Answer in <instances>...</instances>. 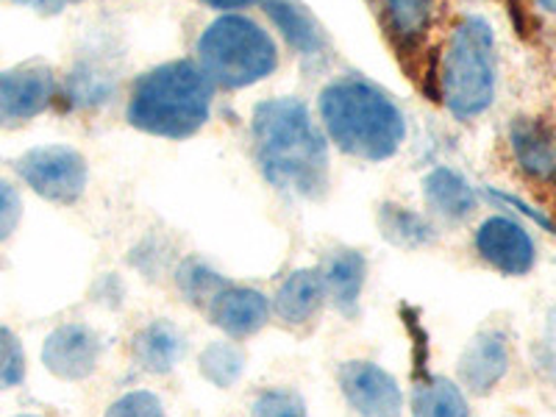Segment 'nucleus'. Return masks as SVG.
Segmentation results:
<instances>
[{"mask_svg": "<svg viewBox=\"0 0 556 417\" xmlns=\"http://www.w3.org/2000/svg\"><path fill=\"white\" fill-rule=\"evenodd\" d=\"M206 312L208 320L215 323L223 334H228L231 340H245V337H253L256 331L265 329L267 320H270L273 306L260 290L228 285L206 306Z\"/></svg>", "mask_w": 556, "mask_h": 417, "instance_id": "9b49d317", "label": "nucleus"}, {"mask_svg": "<svg viewBox=\"0 0 556 417\" xmlns=\"http://www.w3.org/2000/svg\"><path fill=\"white\" fill-rule=\"evenodd\" d=\"M323 301H326V287H323L320 270L301 267V270L290 273L285 285L278 287L273 312L287 326H306L309 320H315Z\"/></svg>", "mask_w": 556, "mask_h": 417, "instance_id": "2eb2a0df", "label": "nucleus"}, {"mask_svg": "<svg viewBox=\"0 0 556 417\" xmlns=\"http://www.w3.org/2000/svg\"><path fill=\"white\" fill-rule=\"evenodd\" d=\"M424 195L431 212L445 220H465L476 208L473 187L454 167H434L424 178Z\"/></svg>", "mask_w": 556, "mask_h": 417, "instance_id": "a211bd4d", "label": "nucleus"}, {"mask_svg": "<svg viewBox=\"0 0 556 417\" xmlns=\"http://www.w3.org/2000/svg\"><path fill=\"white\" fill-rule=\"evenodd\" d=\"M26 379V354L14 331L0 326V390H12Z\"/></svg>", "mask_w": 556, "mask_h": 417, "instance_id": "b1692460", "label": "nucleus"}, {"mask_svg": "<svg viewBox=\"0 0 556 417\" xmlns=\"http://www.w3.org/2000/svg\"><path fill=\"white\" fill-rule=\"evenodd\" d=\"M56 101V76L42 62L0 70V126L14 128L34 121Z\"/></svg>", "mask_w": 556, "mask_h": 417, "instance_id": "0eeeda50", "label": "nucleus"}, {"mask_svg": "<svg viewBox=\"0 0 556 417\" xmlns=\"http://www.w3.org/2000/svg\"><path fill=\"white\" fill-rule=\"evenodd\" d=\"M323 287H326V298H331V304L337 306L342 317L354 320L359 317V298L365 290L367 278V262L359 251H334L323 262Z\"/></svg>", "mask_w": 556, "mask_h": 417, "instance_id": "4468645a", "label": "nucleus"}, {"mask_svg": "<svg viewBox=\"0 0 556 417\" xmlns=\"http://www.w3.org/2000/svg\"><path fill=\"white\" fill-rule=\"evenodd\" d=\"M14 3H23V7L28 9H39V12L45 14H53V12H62L70 0H14Z\"/></svg>", "mask_w": 556, "mask_h": 417, "instance_id": "7c9ffc66", "label": "nucleus"}, {"mask_svg": "<svg viewBox=\"0 0 556 417\" xmlns=\"http://www.w3.org/2000/svg\"><path fill=\"white\" fill-rule=\"evenodd\" d=\"M412 417H470V406L451 379L420 376L412 392Z\"/></svg>", "mask_w": 556, "mask_h": 417, "instance_id": "aec40b11", "label": "nucleus"}, {"mask_svg": "<svg viewBox=\"0 0 556 417\" xmlns=\"http://www.w3.org/2000/svg\"><path fill=\"white\" fill-rule=\"evenodd\" d=\"M340 390L348 406L362 417H399L404 409V392L399 381L376 362L354 359L340 367Z\"/></svg>", "mask_w": 556, "mask_h": 417, "instance_id": "6e6552de", "label": "nucleus"}, {"mask_svg": "<svg viewBox=\"0 0 556 417\" xmlns=\"http://www.w3.org/2000/svg\"><path fill=\"white\" fill-rule=\"evenodd\" d=\"M134 365L153 376L170 374L184 356V334L170 320H153L134 334Z\"/></svg>", "mask_w": 556, "mask_h": 417, "instance_id": "dca6fc26", "label": "nucleus"}, {"mask_svg": "<svg viewBox=\"0 0 556 417\" xmlns=\"http://www.w3.org/2000/svg\"><path fill=\"white\" fill-rule=\"evenodd\" d=\"M387 31L401 51H412L429 34L434 0H379Z\"/></svg>", "mask_w": 556, "mask_h": 417, "instance_id": "6ab92c4d", "label": "nucleus"}, {"mask_svg": "<svg viewBox=\"0 0 556 417\" xmlns=\"http://www.w3.org/2000/svg\"><path fill=\"white\" fill-rule=\"evenodd\" d=\"M215 84L190 59H176L148 70L134 81L126 121L137 131L162 139H190L212 114Z\"/></svg>", "mask_w": 556, "mask_h": 417, "instance_id": "7ed1b4c3", "label": "nucleus"}, {"mask_svg": "<svg viewBox=\"0 0 556 417\" xmlns=\"http://www.w3.org/2000/svg\"><path fill=\"white\" fill-rule=\"evenodd\" d=\"M490 198H495V201L506 203V206H515V208H520V212H523V215H529L531 220H538L540 226L551 228V220H548V217H543V215H540L538 208L526 206V203L520 201V198H515V195H506V192H498V190H490Z\"/></svg>", "mask_w": 556, "mask_h": 417, "instance_id": "c85d7f7f", "label": "nucleus"}, {"mask_svg": "<svg viewBox=\"0 0 556 417\" xmlns=\"http://www.w3.org/2000/svg\"><path fill=\"white\" fill-rule=\"evenodd\" d=\"M509 370V345L501 331H481L459 356V381L473 395H486Z\"/></svg>", "mask_w": 556, "mask_h": 417, "instance_id": "ddd939ff", "label": "nucleus"}, {"mask_svg": "<svg viewBox=\"0 0 556 417\" xmlns=\"http://www.w3.org/2000/svg\"><path fill=\"white\" fill-rule=\"evenodd\" d=\"M379 228L384 240L401 248H420L434 240V228L415 208H406L401 203H384L379 208Z\"/></svg>", "mask_w": 556, "mask_h": 417, "instance_id": "412c9836", "label": "nucleus"}, {"mask_svg": "<svg viewBox=\"0 0 556 417\" xmlns=\"http://www.w3.org/2000/svg\"><path fill=\"white\" fill-rule=\"evenodd\" d=\"M256 3L276 23L292 51H298L301 56H320L326 51V37H323L317 20L298 0H256Z\"/></svg>", "mask_w": 556, "mask_h": 417, "instance_id": "f3484780", "label": "nucleus"}, {"mask_svg": "<svg viewBox=\"0 0 556 417\" xmlns=\"http://www.w3.org/2000/svg\"><path fill=\"white\" fill-rule=\"evenodd\" d=\"M101 359V340L81 323H67L48 334L42 345V365L64 381H84L96 374Z\"/></svg>", "mask_w": 556, "mask_h": 417, "instance_id": "9d476101", "label": "nucleus"}, {"mask_svg": "<svg viewBox=\"0 0 556 417\" xmlns=\"http://www.w3.org/2000/svg\"><path fill=\"white\" fill-rule=\"evenodd\" d=\"M20 217H23V198H20L14 184L0 178V242L14 235V228L20 226Z\"/></svg>", "mask_w": 556, "mask_h": 417, "instance_id": "bb28decb", "label": "nucleus"}, {"mask_svg": "<svg viewBox=\"0 0 556 417\" xmlns=\"http://www.w3.org/2000/svg\"><path fill=\"white\" fill-rule=\"evenodd\" d=\"M509 148L520 170L534 181H556V128L538 117H518L509 126Z\"/></svg>", "mask_w": 556, "mask_h": 417, "instance_id": "f8f14e48", "label": "nucleus"}, {"mask_svg": "<svg viewBox=\"0 0 556 417\" xmlns=\"http://www.w3.org/2000/svg\"><path fill=\"white\" fill-rule=\"evenodd\" d=\"M495 34L484 17L468 14L456 23L440 64V101L456 121H473L493 106Z\"/></svg>", "mask_w": 556, "mask_h": 417, "instance_id": "20e7f679", "label": "nucleus"}, {"mask_svg": "<svg viewBox=\"0 0 556 417\" xmlns=\"http://www.w3.org/2000/svg\"><path fill=\"white\" fill-rule=\"evenodd\" d=\"M251 139L262 176L281 192L317 201L329 190V146L298 98H267L253 106Z\"/></svg>", "mask_w": 556, "mask_h": 417, "instance_id": "f257e3e1", "label": "nucleus"}, {"mask_svg": "<svg viewBox=\"0 0 556 417\" xmlns=\"http://www.w3.org/2000/svg\"><path fill=\"white\" fill-rule=\"evenodd\" d=\"M17 417H39V415H17Z\"/></svg>", "mask_w": 556, "mask_h": 417, "instance_id": "473e14b6", "label": "nucleus"}, {"mask_svg": "<svg viewBox=\"0 0 556 417\" xmlns=\"http://www.w3.org/2000/svg\"><path fill=\"white\" fill-rule=\"evenodd\" d=\"M317 109L329 139L348 156L387 162L404 146V112L384 89L365 78L345 76L323 87Z\"/></svg>", "mask_w": 556, "mask_h": 417, "instance_id": "f03ea898", "label": "nucleus"}, {"mask_svg": "<svg viewBox=\"0 0 556 417\" xmlns=\"http://www.w3.org/2000/svg\"><path fill=\"white\" fill-rule=\"evenodd\" d=\"M176 287L187 304L206 309V306L212 304L223 290H226L228 281L220 276V273L212 270L203 260L190 256V260H184L181 265H178Z\"/></svg>", "mask_w": 556, "mask_h": 417, "instance_id": "4be33fe9", "label": "nucleus"}, {"mask_svg": "<svg viewBox=\"0 0 556 417\" xmlns=\"http://www.w3.org/2000/svg\"><path fill=\"white\" fill-rule=\"evenodd\" d=\"M14 170L39 198L62 206L76 203L89 181L87 159L70 146L31 148L14 162Z\"/></svg>", "mask_w": 556, "mask_h": 417, "instance_id": "423d86ee", "label": "nucleus"}, {"mask_svg": "<svg viewBox=\"0 0 556 417\" xmlns=\"http://www.w3.org/2000/svg\"><path fill=\"white\" fill-rule=\"evenodd\" d=\"M198 67L217 87L245 89L276 73L278 45L248 14H223L198 39Z\"/></svg>", "mask_w": 556, "mask_h": 417, "instance_id": "39448f33", "label": "nucleus"}, {"mask_svg": "<svg viewBox=\"0 0 556 417\" xmlns=\"http://www.w3.org/2000/svg\"><path fill=\"white\" fill-rule=\"evenodd\" d=\"M540 367H543V374L548 376L551 384L556 387V306L548 312V320H545L543 342H540Z\"/></svg>", "mask_w": 556, "mask_h": 417, "instance_id": "cd10ccee", "label": "nucleus"}, {"mask_svg": "<svg viewBox=\"0 0 556 417\" xmlns=\"http://www.w3.org/2000/svg\"><path fill=\"white\" fill-rule=\"evenodd\" d=\"M201 3H206L208 9H217V12L235 14V12H242V9L253 7L256 0H201Z\"/></svg>", "mask_w": 556, "mask_h": 417, "instance_id": "c756f323", "label": "nucleus"}, {"mask_svg": "<svg viewBox=\"0 0 556 417\" xmlns=\"http://www.w3.org/2000/svg\"><path fill=\"white\" fill-rule=\"evenodd\" d=\"M538 3H540V9H545V12L556 14V0H538Z\"/></svg>", "mask_w": 556, "mask_h": 417, "instance_id": "2f4dec72", "label": "nucleus"}, {"mask_svg": "<svg viewBox=\"0 0 556 417\" xmlns=\"http://www.w3.org/2000/svg\"><path fill=\"white\" fill-rule=\"evenodd\" d=\"M251 417H306L304 399L292 390H265L253 401Z\"/></svg>", "mask_w": 556, "mask_h": 417, "instance_id": "393cba45", "label": "nucleus"}, {"mask_svg": "<svg viewBox=\"0 0 556 417\" xmlns=\"http://www.w3.org/2000/svg\"><path fill=\"white\" fill-rule=\"evenodd\" d=\"M473 242L481 260L504 276H526L538 262L529 231L509 217H486Z\"/></svg>", "mask_w": 556, "mask_h": 417, "instance_id": "1a4fd4ad", "label": "nucleus"}, {"mask_svg": "<svg viewBox=\"0 0 556 417\" xmlns=\"http://www.w3.org/2000/svg\"><path fill=\"white\" fill-rule=\"evenodd\" d=\"M103 417H167L165 406L159 401V395L148 390L126 392L123 399L114 401Z\"/></svg>", "mask_w": 556, "mask_h": 417, "instance_id": "a878e982", "label": "nucleus"}, {"mask_svg": "<svg viewBox=\"0 0 556 417\" xmlns=\"http://www.w3.org/2000/svg\"><path fill=\"white\" fill-rule=\"evenodd\" d=\"M198 367H201L203 379L220 390H228L245 370V354L235 342H212L198 356Z\"/></svg>", "mask_w": 556, "mask_h": 417, "instance_id": "5701e85b", "label": "nucleus"}]
</instances>
